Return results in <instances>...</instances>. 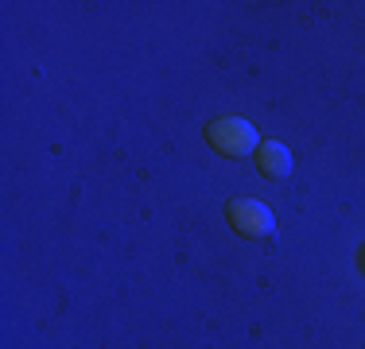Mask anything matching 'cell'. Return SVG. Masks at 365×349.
Segmentation results:
<instances>
[{
  "mask_svg": "<svg viewBox=\"0 0 365 349\" xmlns=\"http://www.w3.org/2000/svg\"><path fill=\"white\" fill-rule=\"evenodd\" d=\"M206 144H210L214 152L230 155V160H241V155H249V152H257V147H260V136H257V128L249 125V120L218 117V120L206 125Z\"/></svg>",
  "mask_w": 365,
  "mask_h": 349,
  "instance_id": "6da1fadb",
  "label": "cell"
},
{
  "mask_svg": "<svg viewBox=\"0 0 365 349\" xmlns=\"http://www.w3.org/2000/svg\"><path fill=\"white\" fill-rule=\"evenodd\" d=\"M225 217H230L233 233L249 241H264V237H276V217L264 202H253V198H233L225 206Z\"/></svg>",
  "mask_w": 365,
  "mask_h": 349,
  "instance_id": "7a4b0ae2",
  "label": "cell"
},
{
  "mask_svg": "<svg viewBox=\"0 0 365 349\" xmlns=\"http://www.w3.org/2000/svg\"><path fill=\"white\" fill-rule=\"evenodd\" d=\"M257 167H260V174H268V179H288L292 174V152L280 140H264V144L257 147Z\"/></svg>",
  "mask_w": 365,
  "mask_h": 349,
  "instance_id": "3957f363",
  "label": "cell"
},
{
  "mask_svg": "<svg viewBox=\"0 0 365 349\" xmlns=\"http://www.w3.org/2000/svg\"><path fill=\"white\" fill-rule=\"evenodd\" d=\"M361 268H365V249H361Z\"/></svg>",
  "mask_w": 365,
  "mask_h": 349,
  "instance_id": "277c9868",
  "label": "cell"
}]
</instances>
